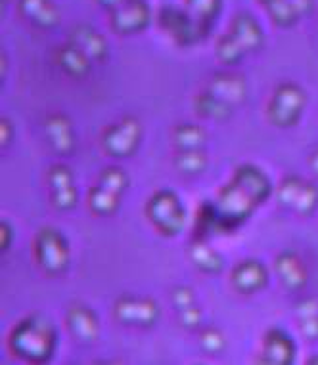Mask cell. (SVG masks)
<instances>
[{"label": "cell", "mask_w": 318, "mask_h": 365, "mask_svg": "<svg viewBox=\"0 0 318 365\" xmlns=\"http://www.w3.org/2000/svg\"><path fill=\"white\" fill-rule=\"evenodd\" d=\"M270 195L272 180L263 168L253 163H244L236 168L232 178L219 190L215 201L227 234L244 226Z\"/></svg>", "instance_id": "6da1fadb"}, {"label": "cell", "mask_w": 318, "mask_h": 365, "mask_svg": "<svg viewBox=\"0 0 318 365\" xmlns=\"http://www.w3.org/2000/svg\"><path fill=\"white\" fill-rule=\"evenodd\" d=\"M60 333L52 319L42 314H31L14 325L8 335V348L16 358L29 364H44L52 359Z\"/></svg>", "instance_id": "7a4b0ae2"}, {"label": "cell", "mask_w": 318, "mask_h": 365, "mask_svg": "<svg viewBox=\"0 0 318 365\" xmlns=\"http://www.w3.org/2000/svg\"><path fill=\"white\" fill-rule=\"evenodd\" d=\"M144 215L154 230L163 237L179 235L188 220L187 207L182 199L179 197V193L169 187H162L156 193H151V197L146 201Z\"/></svg>", "instance_id": "3957f363"}, {"label": "cell", "mask_w": 318, "mask_h": 365, "mask_svg": "<svg viewBox=\"0 0 318 365\" xmlns=\"http://www.w3.org/2000/svg\"><path fill=\"white\" fill-rule=\"evenodd\" d=\"M33 255L39 268L49 276H61L71 262V249L66 234L54 226L41 227L33 241Z\"/></svg>", "instance_id": "277c9868"}, {"label": "cell", "mask_w": 318, "mask_h": 365, "mask_svg": "<svg viewBox=\"0 0 318 365\" xmlns=\"http://www.w3.org/2000/svg\"><path fill=\"white\" fill-rule=\"evenodd\" d=\"M307 94L297 83L286 81L280 83L272 92L267 103V119L277 128H292L299 125L305 113Z\"/></svg>", "instance_id": "5b68a950"}, {"label": "cell", "mask_w": 318, "mask_h": 365, "mask_svg": "<svg viewBox=\"0 0 318 365\" xmlns=\"http://www.w3.org/2000/svg\"><path fill=\"white\" fill-rule=\"evenodd\" d=\"M157 24L159 29L180 48L194 46L209 35V29L199 24L187 8L174 6V4H163L159 8Z\"/></svg>", "instance_id": "8992f818"}, {"label": "cell", "mask_w": 318, "mask_h": 365, "mask_svg": "<svg viewBox=\"0 0 318 365\" xmlns=\"http://www.w3.org/2000/svg\"><path fill=\"white\" fill-rule=\"evenodd\" d=\"M142 138H144L142 123L136 117L126 115L123 119L115 120L114 125H108L104 128L102 136H100V145L108 155L126 159L140 150Z\"/></svg>", "instance_id": "52a82bcc"}, {"label": "cell", "mask_w": 318, "mask_h": 365, "mask_svg": "<svg viewBox=\"0 0 318 365\" xmlns=\"http://www.w3.org/2000/svg\"><path fill=\"white\" fill-rule=\"evenodd\" d=\"M159 316H162V308L150 297L121 294L114 304V317L126 327L150 329L159 322Z\"/></svg>", "instance_id": "ba28073f"}, {"label": "cell", "mask_w": 318, "mask_h": 365, "mask_svg": "<svg viewBox=\"0 0 318 365\" xmlns=\"http://www.w3.org/2000/svg\"><path fill=\"white\" fill-rule=\"evenodd\" d=\"M278 199L289 212L297 216H312L318 209V187L301 176H286L280 182Z\"/></svg>", "instance_id": "9c48e42d"}, {"label": "cell", "mask_w": 318, "mask_h": 365, "mask_svg": "<svg viewBox=\"0 0 318 365\" xmlns=\"http://www.w3.org/2000/svg\"><path fill=\"white\" fill-rule=\"evenodd\" d=\"M154 12L148 0H131L109 12V27L123 36L144 33L151 24Z\"/></svg>", "instance_id": "30bf717a"}, {"label": "cell", "mask_w": 318, "mask_h": 365, "mask_svg": "<svg viewBox=\"0 0 318 365\" xmlns=\"http://www.w3.org/2000/svg\"><path fill=\"white\" fill-rule=\"evenodd\" d=\"M49 199L56 210H73L79 203V190L75 186L71 168L67 165H54L50 167L49 174Z\"/></svg>", "instance_id": "8fae6325"}, {"label": "cell", "mask_w": 318, "mask_h": 365, "mask_svg": "<svg viewBox=\"0 0 318 365\" xmlns=\"http://www.w3.org/2000/svg\"><path fill=\"white\" fill-rule=\"evenodd\" d=\"M297 344L288 331L280 327H270L263 336L261 344V364L267 365H292L295 361Z\"/></svg>", "instance_id": "7c38bea8"}, {"label": "cell", "mask_w": 318, "mask_h": 365, "mask_svg": "<svg viewBox=\"0 0 318 365\" xmlns=\"http://www.w3.org/2000/svg\"><path fill=\"white\" fill-rule=\"evenodd\" d=\"M66 325L75 341L92 344L100 336V317L89 304L73 302L66 312Z\"/></svg>", "instance_id": "4fadbf2b"}, {"label": "cell", "mask_w": 318, "mask_h": 365, "mask_svg": "<svg viewBox=\"0 0 318 365\" xmlns=\"http://www.w3.org/2000/svg\"><path fill=\"white\" fill-rule=\"evenodd\" d=\"M274 272L278 279L282 283V287L289 293H299L307 287L309 283V269L303 258L292 249H286L274 260Z\"/></svg>", "instance_id": "5bb4252c"}, {"label": "cell", "mask_w": 318, "mask_h": 365, "mask_svg": "<svg viewBox=\"0 0 318 365\" xmlns=\"http://www.w3.org/2000/svg\"><path fill=\"white\" fill-rule=\"evenodd\" d=\"M230 283L240 294H255L269 283V269L257 258L240 260L232 268Z\"/></svg>", "instance_id": "9a60e30c"}, {"label": "cell", "mask_w": 318, "mask_h": 365, "mask_svg": "<svg viewBox=\"0 0 318 365\" xmlns=\"http://www.w3.org/2000/svg\"><path fill=\"white\" fill-rule=\"evenodd\" d=\"M67 42H71L73 46H77L81 52L89 56L92 63H104L109 58V44L108 38L89 24H79L71 27Z\"/></svg>", "instance_id": "2e32d148"}, {"label": "cell", "mask_w": 318, "mask_h": 365, "mask_svg": "<svg viewBox=\"0 0 318 365\" xmlns=\"http://www.w3.org/2000/svg\"><path fill=\"white\" fill-rule=\"evenodd\" d=\"M205 90H209L211 94H215L219 100L236 109L246 102L249 86H247L246 78L238 73H217L211 77Z\"/></svg>", "instance_id": "e0dca14e"}, {"label": "cell", "mask_w": 318, "mask_h": 365, "mask_svg": "<svg viewBox=\"0 0 318 365\" xmlns=\"http://www.w3.org/2000/svg\"><path fill=\"white\" fill-rule=\"evenodd\" d=\"M44 134L49 140L50 150L58 155H69L75 150V128L67 115H49L44 120Z\"/></svg>", "instance_id": "ac0fdd59"}, {"label": "cell", "mask_w": 318, "mask_h": 365, "mask_svg": "<svg viewBox=\"0 0 318 365\" xmlns=\"http://www.w3.org/2000/svg\"><path fill=\"white\" fill-rule=\"evenodd\" d=\"M230 33L240 46L246 50V54L257 52L264 44V31L259 19L249 12H238L230 21Z\"/></svg>", "instance_id": "d6986e66"}, {"label": "cell", "mask_w": 318, "mask_h": 365, "mask_svg": "<svg viewBox=\"0 0 318 365\" xmlns=\"http://www.w3.org/2000/svg\"><path fill=\"white\" fill-rule=\"evenodd\" d=\"M18 8L24 19L41 31L54 29L61 21L60 8L54 0H19Z\"/></svg>", "instance_id": "ffe728a7"}, {"label": "cell", "mask_w": 318, "mask_h": 365, "mask_svg": "<svg viewBox=\"0 0 318 365\" xmlns=\"http://www.w3.org/2000/svg\"><path fill=\"white\" fill-rule=\"evenodd\" d=\"M54 61L56 66L60 67V71L71 78L89 77L90 71H92V60L84 52H81L77 46H73L71 42L58 46Z\"/></svg>", "instance_id": "44dd1931"}, {"label": "cell", "mask_w": 318, "mask_h": 365, "mask_svg": "<svg viewBox=\"0 0 318 365\" xmlns=\"http://www.w3.org/2000/svg\"><path fill=\"white\" fill-rule=\"evenodd\" d=\"M188 258L194 268H198L202 274H207V276L221 274L224 268V257L217 249L207 245L205 240H194L192 247L188 251Z\"/></svg>", "instance_id": "7402d4cb"}, {"label": "cell", "mask_w": 318, "mask_h": 365, "mask_svg": "<svg viewBox=\"0 0 318 365\" xmlns=\"http://www.w3.org/2000/svg\"><path fill=\"white\" fill-rule=\"evenodd\" d=\"M86 205H89L92 215L100 216V218H108V216H114L119 210L121 195L109 192V190L94 182V186L90 187L89 195H86Z\"/></svg>", "instance_id": "603a6c76"}, {"label": "cell", "mask_w": 318, "mask_h": 365, "mask_svg": "<svg viewBox=\"0 0 318 365\" xmlns=\"http://www.w3.org/2000/svg\"><path fill=\"white\" fill-rule=\"evenodd\" d=\"M194 109L199 117L209 120H229L234 113V108H230L229 103L219 100L215 94H211L209 90H204L194 98Z\"/></svg>", "instance_id": "cb8c5ba5"}, {"label": "cell", "mask_w": 318, "mask_h": 365, "mask_svg": "<svg viewBox=\"0 0 318 365\" xmlns=\"http://www.w3.org/2000/svg\"><path fill=\"white\" fill-rule=\"evenodd\" d=\"M207 132L194 123H180L173 128V144L177 150H204Z\"/></svg>", "instance_id": "d4e9b609"}, {"label": "cell", "mask_w": 318, "mask_h": 365, "mask_svg": "<svg viewBox=\"0 0 318 365\" xmlns=\"http://www.w3.org/2000/svg\"><path fill=\"white\" fill-rule=\"evenodd\" d=\"M297 316V327L299 333L305 336L307 341H317L318 339V300L305 299L301 300L295 308Z\"/></svg>", "instance_id": "484cf974"}, {"label": "cell", "mask_w": 318, "mask_h": 365, "mask_svg": "<svg viewBox=\"0 0 318 365\" xmlns=\"http://www.w3.org/2000/svg\"><path fill=\"white\" fill-rule=\"evenodd\" d=\"M177 170L188 176L202 174L209 165L207 153L204 150H177V155L173 159Z\"/></svg>", "instance_id": "4316f807"}, {"label": "cell", "mask_w": 318, "mask_h": 365, "mask_svg": "<svg viewBox=\"0 0 318 365\" xmlns=\"http://www.w3.org/2000/svg\"><path fill=\"white\" fill-rule=\"evenodd\" d=\"M184 2H187L184 8L198 19L199 24L209 31L213 29V24L222 12V0H184Z\"/></svg>", "instance_id": "83f0119b"}, {"label": "cell", "mask_w": 318, "mask_h": 365, "mask_svg": "<svg viewBox=\"0 0 318 365\" xmlns=\"http://www.w3.org/2000/svg\"><path fill=\"white\" fill-rule=\"evenodd\" d=\"M215 56L217 60L224 63V66H238L244 58H246V50L242 48L240 42L236 41L230 31L222 33L215 44Z\"/></svg>", "instance_id": "f1b7e54d"}, {"label": "cell", "mask_w": 318, "mask_h": 365, "mask_svg": "<svg viewBox=\"0 0 318 365\" xmlns=\"http://www.w3.org/2000/svg\"><path fill=\"white\" fill-rule=\"evenodd\" d=\"M96 184H100L102 187L109 190V192L117 193L123 197V193L129 190L131 186V176L126 173L125 168L121 167H106L102 173L98 174Z\"/></svg>", "instance_id": "f546056e"}, {"label": "cell", "mask_w": 318, "mask_h": 365, "mask_svg": "<svg viewBox=\"0 0 318 365\" xmlns=\"http://www.w3.org/2000/svg\"><path fill=\"white\" fill-rule=\"evenodd\" d=\"M199 346L204 348L209 356H221L227 348V339L221 329L217 327H204L199 333Z\"/></svg>", "instance_id": "4dcf8cb0"}, {"label": "cell", "mask_w": 318, "mask_h": 365, "mask_svg": "<svg viewBox=\"0 0 318 365\" xmlns=\"http://www.w3.org/2000/svg\"><path fill=\"white\" fill-rule=\"evenodd\" d=\"M171 300H173V306L179 310H184V308H190V306L196 304V294H194L192 287H187V285H180V287H174L173 293H171Z\"/></svg>", "instance_id": "1f68e13d"}, {"label": "cell", "mask_w": 318, "mask_h": 365, "mask_svg": "<svg viewBox=\"0 0 318 365\" xmlns=\"http://www.w3.org/2000/svg\"><path fill=\"white\" fill-rule=\"evenodd\" d=\"M202 317H204V314L196 304L184 308V310H179V324L184 329H198L202 325Z\"/></svg>", "instance_id": "d6a6232c"}, {"label": "cell", "mask_w": 318, "mask_h": 365, "mask_svg": "<svg viewBox=\"0 0 318 365\" xmlns=\"http://www.w3.org/2000/svg\"><path fill=\"white\" fill-rule=\"evenodd\" d=\"M12 241H14L12 224H10L8 220H2V222H0V249H2V252L10 249Z\"/></svg>", "instance_id": "836d02e7"}, {"label": "cell", "mask_w": 318, "mask_h": 365, "mask_svg": "<svg viewBox=\"0 0 318 365\" xmlns=\"http://www.w3.org/2000/svg\"><path fill=\"white\" fill-rule=\"evenodd\" d=\"M14 138V125L10 123V119H0V142L2 145H8Z\"/></svg>", "instance_id": "e575fe53"}, {"label": "cell", "mask_w": 318, "mask_h": 365, "mask_svg": "<svg viewBox=\"0 0 318 365\" xmlns=\"http://www.w3.org/2000/svg\"><path fill=\"white\" fill-rule=\"evenodd\" d=\"M96 2L102 8H106L108 12H111V10L123 6V4H126V2H131V0H96Z\"/></svg>", "instance_id": "d590c367"}, {"label": "cell", "mask_w": 318, "mask_h": 365, "mask_svg": "<svg viewBox=\"0 0 318 365\" xmlns=\"http://www.w3.org/2000/svg\"><path fill=\"white\" fill-rule=\"evenodd\" d=\"M309 167L312 168V173L318 174V148L309 155Z\"/></svg>", "instance_id": "8d00e7d4"}, {"label": "cell", "mask_w": 318, "mask_h": 365, "mask_svg": "<svg viewBox=\"0 0 318 365\" xmlns=\"http://www.w3.org/2000/svg\"><path fill=\"white\" fill-rule=\"evenodd\" d=\"M307 364H318V358H309L307 359Z\"/></svg>", "instance_id": "74e56055"}]
</instances>
